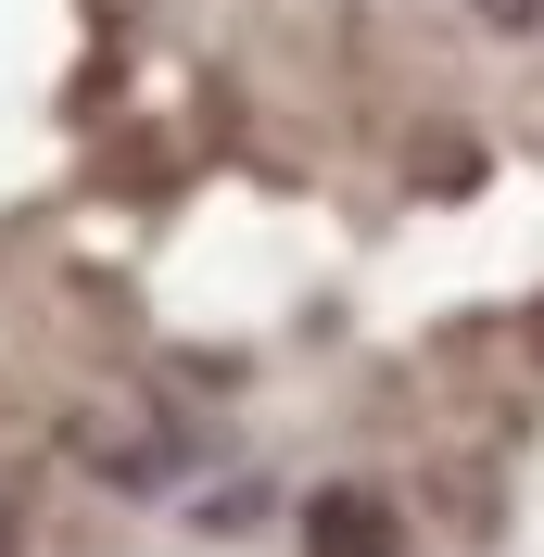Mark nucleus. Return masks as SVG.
<instances>
[{
    "label": "nucleus",
    "mask_w": 544,
    "mask_h": 557,
    "mask_svg": "<svg viewBox=\"0 0 544 557\" xmlns=\"http://www.w3.org/2000/svg\"><path fill=\"white\" fill-rule=\"evenodd\" d=\"M469 13H481V26H507V38H519V26H544V0H469Z\"/></svg>",
    "instance_id": "obj_2"
},
{
    "label": "nucleus",
    "mask_w": 544,
    "mask_h": 557,
    "mask_svg": "<svg viewBox=\"0 0 544 557\" xmlns=\"http://www.w3.org/2000/svg\"><path fill=\"white\" fill-rule=\"evenodd\" d=\"M305 557H406V532L368 482H330V494H305Z\"/></svg>",
    "instance_id": "obj_1"
}]
</instances>
